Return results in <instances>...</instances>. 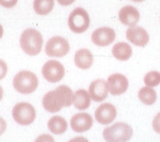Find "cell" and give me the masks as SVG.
Listing matches in <instances>:
<instances>
[{
  "instance_id": "1",
  "label": "cell",
  "mask_w": 160,
  "mask_h": 142,
  "mask_svg": "<svg viewBox=\"0 0 160 142\" xmlns=\"http://www.w3.org/2000/svg\"><path fill=\"white\" fill-rule=\"evenodd\" d=\"M74 94L69 86L61 85L53 91H49L42 99V105L47 111L55 113L63 107H70L73 103Z\"/></svg>"
},
{
  "instance_id": "2",
  "label": "cell",
  "mask_w": 160,
  "mask_h": 142,
  "mask_svg": "<svg viewBox=\"0 0 160 142\" xmlns=\"http://www.w3.org/2000/svg\"><path fill=\"white\" fill-rule=\"evenodd\" d=\"M20 44L21 49L26 54L37 56L42 49L43 37L39 31L34 28H28L21 34Z\"/></svg>"
},
{
  "instance_id": "3",
  "label": "cell",
  "mask_w": 160,
  "mask_h": 142,
  "mask_svg": "<svg viewBox=\"0 0 160 142\" xmlns=\"http://www.w3.org/2000/svg\"><path fill=\"white\" fill-rule=\"evenodd\" d=\"M103 136L107 142H127L133 136V129L126 123L117 122L103 129Z\"/></svg>"
},
{
  "instance_id": "4",
  "label": "cell",
  "mask_w": 160,
  "mask_h": 142,
  "mask_svg": "<svg viewBox=\"0 0 160 142\" xmlns=\"http://www.w3.org/2000/svg\"><path fill=\"white\" fill-rule=\"evenodd\" d=\"M38 84L39 81L37 75L28 70L20 71L13 78L14 88L23 95H28L35 91Z\"/></svg>"
},
{
  "instance_id": "5",
  "label": "cell",
  "mask_w": 160,
  "mask_h": 142,
  "mask_svg": "<svg viewBox=\"0 0 160 142\" xmlns=\"http://www.w3.org/2000/svg\"><path fill=\"white\" fill-rule=\"evenodd\" d=\"M91 20L86 10L77 7L70 13L68 18V26L74 33H82L88 29Z\"/></svg>"
},
{
  "instance_id": "6",
  "label": "cell",
  "mask_w": 160,
  "mask_h": 142,
  "mask_svg": "<svg viewBox=\"0 0 160 142\" xmlns=\"http://www.w3.org/2000/svg\"><path fill=\"white\" fill-rule=\"evenodd\" d=\"M12 116L19 125H29L36 119L35 108L28 103H19L13 107Z\"/></svg>"
},
{
  "instance_id": "7",
  "label": "cell",
  "mask_w": 160,
  "mask_h": 142,
  "mask_svg": "<svg viewBox=\"0 0 160 142\" xmlns=\"http://www.w3.org/2000/svg\"><path fill=\"white\" fill-rule=\"evenodd\" d=\"M68 41L62 37H53L47 41L45 52L51 57H63L70 51Z\"/></svg>"
},
{
  "instance_id": "8",
  "label": "cell",
  "mask_w": 160,
  "mask_h": 142,
  "mask_svg": "<svg viewBox=\"0 0 160 142\" xmlns=\"http://www.w3.org/2000/svg\"><path fill=\"white\" fill-rule=\"evenodd\" d=\"M41 73L48 82L56 83L64 78L65 67L58 61L49 60L43 66Z\"/></svg>"
},
{
  "instance_id": "9",
  "label": "cell",
  "mask_w": 160,
  "mask_h": 142,
  "mask_svg": "<svg viewBox=\"0 0 160 142\" xmlns=\"http://www.w3.org/2000/svg\"><path fill=\"white\" fill-rule=\"evenodd\" d=\"M108 89L112 95H121L125 93L129 87V81L125 75L113 74L110 75L107 81Z\"/></svg>"
},
{
  "instance_id": "10",
  "label": "cell",
  "mask_w": 160,
  "mask_h": 142,
  "mask_svg": "<svg viewBox=\"0 0 160 142\" xmlns=\"http://www.w3.org/2000/svg\"><path fill=\"white\" fill-rule=\"evenodd\" d=\"M116 39V32L112 28L103 27L93 32L92 41L97 46L106 47L111 45Z\"/></svg>"
},
{
  "instance_id": "11",
  "label": "cell",
  "mask_w": 160,
  "mask_h": 142,
  "mask_svg": "<svg viewBox=\"0 0 160 142\" xmlns=\"http://www.w3.org/2000/svg\"><path fill=\"white\" fill-rule=\"evenodd\" d=\"M117 109L115 106L109 103H103L97 107L95 111V117L100 125H109L117 117Z\"/></svg>"
},
{
  "instance_id": "12",
  "label": "cell",
  "mask_w": 160,
  "mask_h": 142,
  "mask_svg": "<svg viewBox=\"0 0 160 142\" xmlns=\"http://www.w3.org/2000/svg\"><path fill=\"white\" fill-rule=\"evenodd\" d=\"M127 40L133 45L138 47H143L148 44L150 37L146 30L139 26H133L126 31Z\"/></svg>"
},
{
  "instance_id": "13",
  "label": "cell",
  "mask_w": 160,
  "mask_h": 142,
  "mask_svg": "<svg viewBox=\"0 0 160 142\" xmlns=\"http://www.w3.org/2000/svg\"><path fill=\"white\" fill-rule=\"evenodd\" d=\"M93 125V119L88 113L75 114L70 120L71 129L76 132H84L91 129Z\"/></svg>"
},
{
  "instance_id": "14",
  "label": "cell",
  "mask_w": 160,
  "mask_h": 142,
  "mask_svg": "<svg viewBox=\"0 0 160 142\" xmlns=\"http://www.w3.org/2000/svg\"><path fill=\"white\" fill-rule=\"evenodd\" d=\"M88 91H89L91 99L93 101L98 102V103L103 101L107 98L108 93L107 82L101 78L95 80L91 83Z\"/></svg>"
},
{
  "instance_id": "15",
  "label": "cell",
  "mask_w": 160,
  "mask_h": 142,
  "mask_svg": "<svg viewBox=\"0 0 160 142\" xmlns=\"http://www.w3.org/2000/svg\"><path fill=\"white\" fill-rule=\"evenodd\" d=\"M119 20L124 25L133 27L138 23L140 14L134 7L125 6L120 10Z\"/></svg>"
},
{
  "instance_id": "16",
  "label": "cell",
  "mask_w": 160,
  "mask_h": 142,
  "mask_svg": "<svg viewBox=\"0 0 160 142\" xmlns=\"http://www.w3.org/2000/svg\"><path fill=\"white\" fill-rule=\"evenodd\" d=\"M93 55L90 50L81 49L78 50L74 55V63L78 68L81 70H88L93 64Z\"/></svg>"
},
{
  "instance_id": "17",
  "label": "cell",
  "mask_w": 160,
  "mask_h": 142,
  "mask_svg": "<svg viewBox=\"0 0 160 142\" xmlns=\"http://www.w3.org/2000/svg\"><path fill=\"white\" fill-rule=\"evenodd\" d=\"M91 96L87 91L82 89L78 90L74 94L73 104L78 110L88 109L91 105Z\"/></svg>"
},
{
  "instance_id": "18",
  "label": "cell",
  "mask_w": 160,
  "mask_h": 142,
  "mask_svg": "<svg viewBox=\"0 0 160 142\" xmlns=\"http://www.w3.org/2000/svg\"><path fill=\"white\" fill-rule=\"evenodd\" d=\"M112 53L115 58L119 61L129 60L132 56L133 50L130 45L125 42L117 43L112 49Z\"/></svg>"
},
{
  "instance_id": "19",
  "label": "cell",
  "mask_w": 160,
  "mask_h": 142,
  "mask_svg": "<svg viewBox=\"0 0 160 142\" xmlns=\"http://www.w3.org/2000/svg\"><path fill=\"white\" fill-rule=\"evenodd\" d=\"M67 120L62 116L54 115L48 122V129L52 133L56 135H61L64 133L67 129Z\"/></svg>"
},
{
  "instance_id": "20",
  "label": "cell",
  "mask_w": 160,
  "mask_h": 142,
  "mask_svg": "<svg viewBox=\"0 0 160 142\" xmlns=\"http://www.w3.org/2000/svg\"><path fill=\"white\" fill-rule=\"evenodd\" d=\"M54 7V0H34L33 9L40 16L50 13Z\"/></svg>"
},
{
  "instance_id": "21",
  "label": "cell",
  "mask_w": 160,
  "mask_h": 142,
  "mask_svg": "<svg viewBox=\"0 0 160 142\" xmlns=\"http://www.w3.org/2000/svg\"><path fill=\"white\" fill-rule=\"evenodd\" d=\"M138 98L146 105H152L157 100L156 91L150 86H144L138 91Z\"/></svg>"
},
{
  "instance_id": "22",
  "label": "cell",
  "mask_w": 160,
  "mask_h": 142,
  "mask_svg": "<svg viewBox=\"0 0 160 142\" xmlns=\"http://www.w3.org/2000/svg\"><path fill=\"white\" fill-rule=\"evenodd\" d=\"M144 82L147 86L154 87L160 84V73L158 71H150L144 77Z\"/></svg>"
},
{
  "instance_id": "23",
  "label": "cell",
  "mask_w": 160,
  "mask_h": 142,
  "mask_svg": "<svg viewBox=\"0 0 160 142\" xmlns=\"http://www.w3.org/2000/svg\"><path fill=\"white\" fill-rule=\"evenodd\" d=\"M152 127L157 133L160 134V112H158L155 116L154 117L152 121Z\"/></svg>"
},
{
  "instance_id": "24",
  "label": "cell",
  "mask_w": 160,
  "mask_h": 142,
  "mask_svg": "<svg viewBox=\"0 0 160 142\" xmlns=\"http://www.w3.org/2000/svg\"><path fill=\"white\" fill-rule=\"evenodd\" d=\"M35 142H55V140L51 135L42 134L36 139Z\"/></svg>"
},
{
  "instance_id": "25",
  "label": "cell",
  "mask_w": 160,
  "mask_h": 142,
  "mask_svg": "<svg viewBox=\"0 0 160 142\" xmlns=\"http://www.w3.org/2000/svg\"><path fill=\"white\" fill-rule=\"evenodd\" d=\"M7 73H8V66L4 61L0 59V80L5 78Z\"/></svg>"
},
{
  "instance_id": "26",
  "label": "cell",
  "mask_w": 160,
  "mask_h": 142,
  "mask_svg": "<svg viewBox=\"0 0 160 142\" xmlns=\"http://www.w3.org/2000/svg\"><path fill=\"white\" fill-rule=\"evenodd\" d=\"M18 0H0V5L6 8L13 7L16 5Z\"/></svg>"
},
{
  "instance_id": "27",
  "label": "cell",
  "mask_w": 160,
  "mask_h": 142,
  "mask_svg": "<svg viewBox=\"0 0 160 142\" xmlns=\"http://www.w3.org/2000/svg\"><path fill=\"white\" fill-rule=\"evenodd\" d=\"M7 129V123L2 118L0 117V136L3 134V132Z\"/></svg>"
},
{
  "instance_id": "28",
  "label": "cell",
  "mask_w": 160,
  "mask_h": 142,
  "mask_svg": "<svg viewBox=\"0 0 160 142\" xmlns=\"http://www.w3.org/2000/svg\"><path fill=\"white\" fill-rule=\"evenodd\" d=\"M57 1L60 5H62V6L67 7L71 5L72 3H74L75 0H57Z\"/></svg>"
},
{
  "instance_id": "29",
  "label": "cell",
  "mask_w": 160,
  "mask_h": 142,
  "mask_svg": "<svg viewBox=\"0 0 160 142\" xmlns=\"http://www.w3.org/2000/svg\"><path fill=\"white\" fill-rule=\"evenodd\" d=\"M68 142H89V141H88L85 137H83V136H76V137H74V138L69 140Z\"/></svg>"
},
{
  "instance_id": "30",
  "label": "cell",
  "mask_w": 160,
  "mask_h": 142,
  "mask_svg": "<svg viewBox=\"0 0 160 142\" xmlns=\"http://www.w3.org/2000/svg\"><path fill=\"white\" fill-rule=\"evenodd\" d=\"M2 35H3V27H2V26L0 24V39L2 38Z\"/></svg>"
},
{
  "instance_id": "31",
  "label": "cell",
  "mask_w": 160,
  "mask_h": 142,
  "mask_svg": "<svg viewBox=\"0 0 160 142\" xmlns=\"http://www.w3.org/2000/svg\"><path fill=\"white\" fill-rule=\"evenodd\" d=\"M2 95H3V91H2V86H0V101H1V99H2Z\"/></svg>"
},
{
  "instance_id": "32",
  "label": "cell",
  "mask_w": 160,
  "mask_h": 142,
  "mask_svg": "<svg viewBox=\"0 0 160 142\" xmlns=\"http://www.w3.org/2000/svg\"><path fill=\"white\" fill-rule=\"evenodd\" d=\"M131 1H133V2H143L145 0H131Z\"/></svg>"
}]
</instances>
